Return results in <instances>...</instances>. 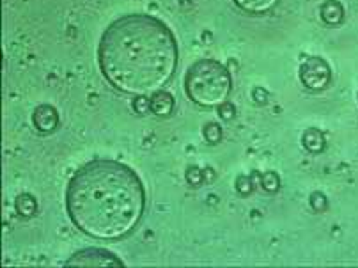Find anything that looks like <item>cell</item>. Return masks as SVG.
<instances>
[{
    "mask_svg": "<svg viewBox=\"0 0 358 268\" xmlns=\"http://www.w3.org/2000/svg\"><path fill=\"white\" fill-rule=\"evenodd\" d=\"M178 55L174 32L142 13L112 22L98 45L99 69L108 84L135 96L160 91L174 77Z\"/></svg>",
    "mask_w": 358,
    "mask_h": 268,
    "instance_id": "1",
    "label": "cell"
},
{
    "mask_svg": "<svg viewBox=\"0 0 358 268\" xmlns=\"http://www.w3.org/2000/svg\"><path fill=\"white\" fill-rule=\"evenodd\" d=\"M66 210L75 227L87 237L121 240L144 217V183L134 169L117 160L89 162L69 180Z\"/></svg>",
    "mask_w": 358,
    "mask_h": 268,
    "instance_id": "2",
    "label": "cell"
},
{
    "mask_svg": "<svg viewBox=\"0 0 358 268\" xmlns=\"http://www.w3.org/2000/svg\"><path fill=\"white\" fill-rule=\"evenodd\" d=\"M233 89V77L222 62L201 59L185 75V92L195 105L215 108L225 104Z\"/></svg>",
    "mask_w": 358,
    "mask_h": 268,
    "instance_id": "3",
    "label": "cell"
},
{
    "mask_svg": "<svg viewBox=\"0 0 358 268\" xmlns=\"http://www.w3.org/2000/svg\"><path fill=\"white\" fill-rule=\"evenodd\" d=\"M300 80L310 91H323L331 80V69L321 57H307L300 64Z\"/></svg>",
    "mask_w": 358,
    "mask_h": 268,
    "instance_id": "4",
    "label": "cell"
},
{
    "mask_svg": "<svg viewBox=\"0 0 358 268\" xmlns=\"http://www.w3.org/2000/svg\"><path fill=\"white\" fill-rule=\"evenodd\" d=\"M68 267H110V265H124L117 256H114L112 253L103 249H84L80 253L73 254L68 261H66Z\"/></svg>",
    "mask_w": 358,
    "mask_h": 268,
    "instance_id": "5",
    "label": "cell"
},
{
    "mask_svg": "<svg viewBox=\"0 0 358 268\" xmlns=\"http://www.w3.org/2000/svg\"><path fill=\"white\" fill-rule=\"evenodd\" d=\"M32 123H34V127L38 128L39 132H45V134L54 132L55 128L59 127L57 111H55L52 105H39V107H36V111L32 112Z\"/></svg>",
    "mask_w": 358,
    "mask_h": 268,
    "instance_id": "6",
    "label": "cell"
},
{
    "mask_svg": "<svg viewBox=\"0 0 358 268\" xmlns=\"http://www.w3.org/2000/svg\"><path fill=\"white\" fill-rule=\"evenodd\" d=\"M280 0H233V4L247 15L261 16L273 11Z\"/></svg>",
    "mask_w": 358,
    "mask_h": 268,
    "instance_id": "7",
    "label": "cell"
},
{
    "mask_svg": "<svg viewBox=\"0 0 358 268\" xmlns=\"http://www.w3.org/2000/svg\"><path fill=\"white\" fill-rule=\"evenodd\" d=\"M174 108V96L167 91H157L151 94V112L157 115H169Z\"/></svg>",
    "mask_w": 358,
    "mask_h": 268,
    "instance_id": "8",
    "label": "cell"
},
{
    "mask_svg": "<svg viewBox=\"0 0 358 268\" xmlns=\"http://www.w3.org/2000/svg\"><path fill=\"white\" fill-rule=\"evenodd\" d=\"M301 144L310 153H321L324 150V137L317 128H307L301 135Z\"/></svg>",
    "mask_w": 358,
    "mask_h": 268,
    "instance_id": "9",
    "label": "cell"
},
{
    "mask_svg": "<svg viewBox=\"0 0 358 268\" xmlns=\"http://www.w3.org/2000/svg\"><path fill=\"white\" fill-rule=\"evenodd\" d=\"M321 18H323L324 23H328V25H337V23L343 22L344 8L337 2V0H327V2L321 6Z\"/></svg>",
    "mask_w": 358,
    "mask_h": 268,
    "instance_id": "10",
    "label": "cell"
},
{
    "mask_svg": "<svg viewBox=\"0 0 358 268\" xmlns=\"http://www.w3.org/2000/svg\"><path fill=\"white\" fill-rule=\"evenodd\" d=\"M16 211L23 217H31L38 211V203H36V197L31 194H22V196L16 197Z\"/></svg>",
    "mask_w": 358,
    "mask_h": 268,
    "instance_id": "11",
    "label": "cell"
},
{
    "mask_svg": "<svg viewBox=\"0 0 358 268\" xmlns=\"http://www.w3.org/2000/svg\"><path fill=\"white\" fill-rule=\"evenodd\" d=\"M202 135H204V139H206L210 144H217V142H220L222 139V128L218 127L217 123H208L206 127H204Z\"/></svg>",
    "mask_w": 358,
    "mask_h": 268,
    "instance_id": "12",
    "label": "cell"
},
{
    "mask_svg": "<svg viewBox=\"0 0 358 268\" xmlns=\"http://www.w3.org/2000/svg\"><path fill=\"white\" fill-rule=\"evenodd\" d=\"M261 185H263L264 190L277 192L280 181H278V176L275 173H264L263 176H261Z\"/></svg>",
    "mask_w": 358,
    "mask_h": 268,
    "instance_id": "13",
    "label": "cell"
},
{
    "mask_svg": "<svg viewBox=\"0 0 358 268\" xmlns=\"http://www.w3.org/2000/svg\"><path fill=\"white\" fill-rule=\"evenodd\" d=\"M134 108L137 114H149V112H151V98H148L145 94L137 96L134 100Z\"/></svg>",
    "mask_w": 358,
    "mask_h": 268,
    "instance_id": "14",
    "label": "cell"
},
{
    "mask_svg": "<svg viewBox=\"0 0 358 268\" xmlns=\"http://www.w3.org/2000/svg\"><path fill=\"white\" fill-rule=\"evenodd\" d=\"M187 181L192 185V187H199V185L204 181V174H202L201 169L190 167L187 171Z\"/></svg>",
    "mask_w": 358,
    "mask_h": 268,
    "instance_id": "15",
    "label": "cell"
},
{
    "mask_svg": "<svg viewBox=\"0 0 358 268\" xmlns=\"http://www.w3.org/2000/svg\"><path fill=\"white\" fill-rule=\"evenodd\" d=\"M252 187H254V183H252V180L248 176H241L240 180H238V190H240V194H250L252 192Z\"/></svg>",
    "mask_w": 358,
    "mask_h": 268,
    "instance_id": "16",
    "label": "cell"
},
{
    "mask_svg": "<svg viewBox=\"0 0 358 268\" xmlns=\"http://www.w3.org/2000/svg\"><path fill=\"white\" fill-rule=\"evenodd\" d=\"M310 203H313V208L316 211H323L324 208H327V199H324L323 194H313V199H310Z\"/></svg>",
    "mask_w": 358,
    "mask_h": 268,
    "instance_id": "17",
    "label": "cell"
},
{
    "mask_svg": "<svg viewBox=\"0 0 358 268\" xmlns=\"http://www.w3.org/2000/svg\"><path fill=\"white\" fill-rule=\"evenodd\" d=\"M218 112H220V115L224 119H231L234 115V107L229 101H225V104H222L220 107H218Z\"/></svg>",
    "mask_w": 358,
    "mask_h": 268,
    "instance_id": "18",
    "label": "cell"
}]
</instances>
